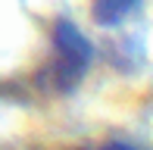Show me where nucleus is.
<instances>
[{"label": "nucleus", "instance_id": "obj_1", "mask_svg": "<svg viewBox=\"0 0 153 150\" xmlns=\"http://www.w3.org/2000/svg\"><path fill=\"white\" fill-rule=\"evenodd\" d=\"M91 56H94L91 41L69 19H59L53 25V50H50V63L44 66V81L59 94L75 91L91 66Z\"/></svg>", "mask_w": 153, "mask_h": 150}, {"label": "nucleus", "instance_id": "obj_3", "mask_svg": "<svg viewBox=\"0 0 153 150\" xmlns=\"http://www.w3.org/2000/svg\"><path fill=\"white\" fill-rule=\"evenodd\" d=\"M91 150H144V147L125 144V141H109V144H100V147H91Z\"/></svg>", "mask_w": 153, "mask_h": 150}, {"label": "nucleus", "instance_id": "obj_2", "mask_svg": "<svg viewBox=\"0 0 153 150\" xmlns=\"http://www.w3.org/2000/svg\"><path fill=\"white\" fill-rule=\"evenodd\" d=\"M134 6H137V0H94L91 19L97 25H103V28H109V25H119Z\"/></svg>", "mask_w": 153, "mask_h": 150}]
</instances>
